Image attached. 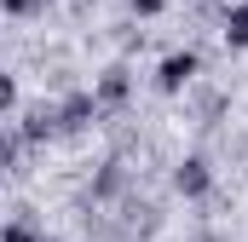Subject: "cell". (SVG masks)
<instances>
[{"label": "cell", "mask_w": 248, "mask_h": 242, "mask_svg": "<svg viewBox=\"0 0 248 242\" xmlns=\"http://www.w3.org/2000/svg\"><path fill=\"white\" fill-rule=\"evenodd\" d=\"M168 6H173V0H127V12H133V17H162Z\"/></svg>", "instance_id": "4fadbf2b"}, {"label": "cell", "mask_w": 248, "mask_h": 242, "mask_svg": "<svg viewBox=\"0 0 248 242\" xmlns=\"http://www.w3.org/2000/svg\"><path fill=\"white\" fill-rule=\"evenodd\" d=\"M12 127H17V133L35 144V150H41V144H52V138H58V98H41V104H29V110L12 121Z\"/></svg>", "instance_id": "52a82bcc"}, {"label": "cell", "mask_w": 248, "mask_h": 242, "mask_svg": "<svg viewBox=\"0 0 248 242\" xmlns=\"http://www.w3.org/2000/svg\"><path fill=\"white\" fill-rule=\"evenodd\" d=\"M93 127H104V104H98V92L93 87H75V92H63L58 98V138H87Z\"/></svg>", "instance_id": "7a4b0ae2"}, {"label": "cell", "mask_w": 248, "mask_h": 242, "mask_svg": "<svg viewBox=\"0 0 248 242\" xmlns=\"http://www.w3.org/2000/svg\"><path fill=\"white\" fill-rule=\"evenodd\" d=\"M202 81V52L196 46H179V52H168V58L156 63V92L162 98H179Z\"/></svg>", "instance_id": "277c9868"}, {"label": "cell", "mask_w": 248, "mask_h": 242, "mask_svg": "<svg viewBox=\"0 0 248 242\" xmlns=\"http://www.w3.org/2000/svg\"><path fill=\"white\" fill-rule=\"evenodd\" d=\"M133 23H139V17H133ZM133 23H122V29H116V46H122V58L144 52V29H133Z\"/></svg>", "instance_id": "8fae6325"}, {"label": "cell", "mask_w": 248, "mask_h": 242, "mask_svg": "<svg viewBox=\"0 0 248 242\" xmlns=\"http://www.w3.org/2000/svg\"><path fill=\"white\" fill-rule=\"evenodd\" d=\"M185 98H190L185 121L196 127V133H219V127H225V116H231V92H219V87H208V81H196V87H190Z\"/></svg>", "instance_id": "5b68a950"}, {"label": "cell", "mask_w": 248, "mask_h": 242, "mask_svg": "<svg viewBox=\"0 0 248 242\" xmlns=\"http://www.w3.org/2000/svg\"><path fill=\"white\" fill-rule=\"evenodd\" d=\"M139 190V162H127V156H104L98 167H93V179H87V196L93 202H104V208H116V202H127Z\"/></svg>", "instance_id": "6da1fadb"}, {"label": "cell", "mask_w": 248, "mask_h": 242, "mask_svg": "<svg viewBox=\"0 0 248 242\" xmlns=\"http://www.w3.org/2000/svg\"><path fill=\"white\" fill-rule=\"evenodd\" d=\"M185 242H225V237H219V231H214V225H196V231H190Z\"/></svg>", "instance_id": "5bb4252c"}, {"label": "cell", "mask_w": 248, "mask_h": 242, "mask_svg": "<svg viewBox=\"0 0 248 242\" xmlns=\"http://www.w3.org/2000/svg\"><path fill=\"white\" fill-rule=\"evenodd\" d=\"M219 41H225V52H248V0H231V6H225Z\"/></svg>", "instance_id": "9c48e42d"}, {"label": "cell", "mask_w": 248, "mask_h": 242, "mask_svg": "<svg viewBox=\"0 0 248 242\" xmlns=\"http://www.w3.org/2000/svg\"><path fill=\"white\" fill-rule=\"evenodd\" d=\"M87 6H98V0H87Z\"/></svg>", "instance_id": "9a60e30c"}, {"label": "cell", "mask_w": 248, "mask_h": 242, "mask_svg": "<svg viewBox=\"0 0 248 242\" xmlns=\"http://www.w3.org/2000/svg\"><path fill=\"white\" fill-rule=\"evenodd\" d=\"M173 190L185 196V202H208L214 196V162L202 156V150H190L173 162Z\"/></svg>", "instance_id": "8992f818"}, {"label": "cell", "mask_w": 248, "mask_h": 242, "mask_svg": "<svg viewBox=\"0 0 248 242\" xmlns=\"http://www.w3.org/2000/svg\"><path fill=\"white\" fill-rule=\"evenodd\" d=\"M133 63L127 58H110L98 75H93V92H98V104H104V121L110 116H127V104H133Z\"/></svg>", "instance_id": "3957f363"}, {"label": "cell", "mask_w": 248, "mask_h": 242, "mask_svg": "<svg viewBox=\"0 0 248 242\" xmlns=\"http://www.w3.org/2000/svg\"><path fill=\"white\" fill-rule=\"evenodd\" d=\"M0 242H46V231H41V225H35V219H29L23 208H17V219H12V225L0 231Z\"/></svg>", "instance_id": "30bf717a"}, {"label": "cell", "mask_w": 248, "mask_h": 242, "mask_svg": "<svg viewBox=\"0 0 248 242\" xmlns=\"http://www.w3.org/2000/svg\"><path fill=\"white\" fill-rule=\"evenodd\" d=\"M6 6V17H35V12H46L52 0H0Z\"/></svg>", "instance_id": "7c38bea8"}, {"label": "cell", "mask_w": 248, "mask_h": 242, "mask_svg": "<svg viewBox=\"0 0 248 242\" xmlns=\"http://www.w3.org/2000/svg\"><path fill=\"white\" fill-rule=\"evenodd\" d=\"M29 150H35V144L6 121V127H0V167H6V179H23V173H29V167H23V162H29Z\"/></svg>", "instance_id": "ba28073f"}]
</instances>
